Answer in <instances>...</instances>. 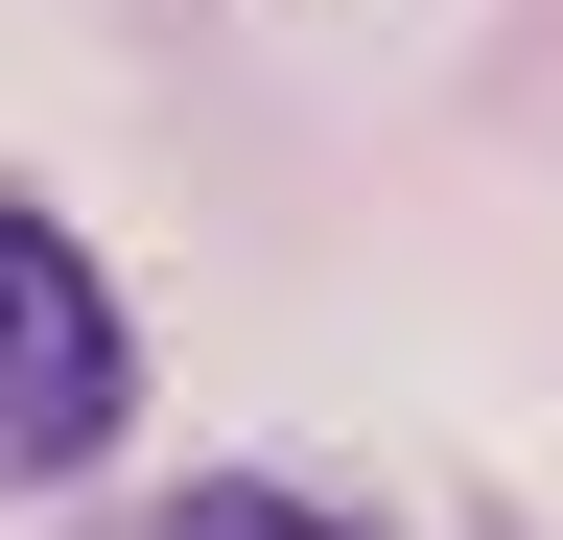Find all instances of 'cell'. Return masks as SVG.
<instances>
[{"label":"cell","mask_w":563,"mask_h":540,"mask_svg":"<svg viewBox=\"0 0 563 540\" xmlns=\"http://www.w3.org/2000/svg\"><path fill=\"white\" fill-rule=\"evenodd\" d=\"M165 540H376V517H329L306 470H188V494H165Z\"/></svg>","instance_id":"2"},{"label":"cell","mask_w":563,"mask_h":540,"mask_svg":"<svg viewBox=\"0 0 563 540\" xmlns=\"http://www.w3.org/2000/svg\"><path fill=\"white\" fill-rule=\"evenodd\" d=\"M118 399H141V329L95 283V235H70V212H0V470H24V494L118 470Z\"/></svg>","instance_id":"1"}]
</instances>
